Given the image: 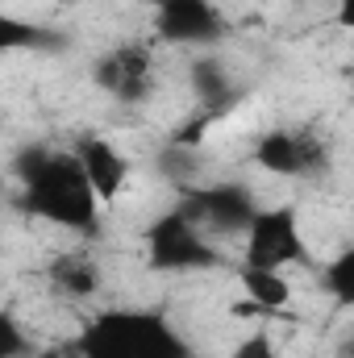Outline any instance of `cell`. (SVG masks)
I'll return each instance as SVG.
<instances>
[{
  "label": "cell",
  "mask_w": 354,
  "mask_h": 358,
  "mask_svg": "<svg viewBox=\"0 0 354 358\" xmlns=\"http://www.w3.org/2000/svg\"><path fill=\"white\" fill-rule=\"evenodd\" d=\"M13 176L21 187V208L34 221H46V225L80 234V238L100 234V208L104 204H100L76 150L25 146L13 159Z\"/></svg>",
  "instance_id": "obj_1"
},
{
  "label": "cell",
  "mask_w": 354,
  "mask_h": 358,
  "mask_svg": "<svg viewBox=\"0 0 354 358\" xmlns=\"http://www.w3.org/2000/svg\"><path fill=\"white\" fill-rule=\"evenodd\" d=\"M84 358H196L163 308H100L76 334Z\"/></svg>",
  "instance_id": "obj_2"
},
{
  "label": "cell",
  "mask_w": 354,
  "mask_h": 358,
  "mask_svg": "<svg viewBox=\"0 0 354 358\" xmlns=\"http://www.w3.org/2000/svg\"><path fill=\"white\" fill-rule=\"evenodd\" d=\"M146 263L159 275H187V271H208L221 263V255L208 246V234L183 213V208H167L146 225Z\"/></svg>",
  "instance_id": "obj_3"
},
{
  "label": "cell",
  "mask_w": 354,
  "mask_h": 358,
  "mask_svg": "<svg viewBox=\"0 0 354 358\" xmlns=\"http://www.w3.org/2000/svg\"><path fill=\"white\" fill-rule=\"evenodd\" d=\"M179 208L208 234V238H238L250 229V221L259 217V200L246 183L238 179H221V183H196L183 187L176 200Z\"/></svg>",
  "instance_id": "obj_4"
},
{
  "label": "cell",
  "mask_w": 354,
  "mask_h": 358,
  "mask_svg": "<svg viewBox=\"0 0 354 358\" xmlns=\"http://www.w3.org/2000/svg\"><path fill=\"white\" fill-rule=\"evenodd\" d=\"M255 163L279 179H321L334 163V150L313 125H275L259 134Z\"/></svg>",
  "instance_id": "obj_5"
},
{
  "label": "cell",
  "mask_w": 354,
  "mask_h": 358,
  "mask_svg": "<svg viewBox=\"0 0 354 358\" xmlns=\"http://www.w3.org/2000/svg\"><path fill=\"white\" fill-rule=\"evenodd\" d=\"M242 267L259 271H283L309 259V242H304V225L300 213L292 204H271L259 208V217L250 221V229L242 234Z\"/></svg>",
  "instance_id": "obj_6"
},
{
  "label": "cell",
  "mask_w": 354,
  "mask_h": 358,
  "mask_svg": "<svg viewBox=\"0 0 354 358\" xmlns=\"http://www.w3.org/2000/svg\"><path fill=\"white\" fill-rule=\"evenodd\" d=\"M92 84L108 100L138 108L159 92V71H155V50L146 42H117L92 63Z\"/></svg>",
  "instance_id": "obj_7"
},
{
  "label": "cell",
  "mask_w": 354,
  "mask_h": 358,
  "mask_svg": "<svg viewBox=\"0 0 354 358\" xmlns=\"http://www.w3.org/2000/svg\"><path fill=\"white\" fill-rule=\"evenodd\" d=\"M225 34L229 21L213 0H155V38L167 46L208 50Z\"/></svg>",
  "instance_id": "obj_8"
},
{
  "label": "cell",
  "mask_w": 354,
  "mask_h": 358,
  "mask_svg": "<svg viewBox=\"0 0 354 358\" xmlns=\"http://www.w3.org/2000/svg\"><path fill=\"white\" fill-rule=\"evenodd\" d=\"M100 263L96 255L76 246V250H59L50 263H46V292L55 300H67V304H84L100 292Z\"/></svg>",
  "instance_id": "obj_9"
},
{
  "label": "cell",
  "mask_w": 354,
  "mask_h": 358,
  "mask_svg": "<svg viewBox=\"0 0 354 358\" xmlns=\"http://www.w3.org/2000/svg\"><path fill=\"white\" fill-rule=\"evenodd\" d=\"M76 155H80V163H84V171H88L100 204H117L121 192H125V183H129V159H125L108 138H80Z\"/></svg>",
  "instance_id": "obj_10"
},
{
  "label": "cell",
  "mask_w": 354,
  "mask_h": 358,
  "mask_svg": "<svg viewBox=\"0 0 354 358\" xmlns=\"http://www.w3.org/2000/svg\"><path fill=\"white\" fill-rule=\"evenodd\" d=\"M187 88L196 96V108L208 113V117H225V113L234 108V100H238V84H234L225 59H217V55H208V50H200V55L192 59V67H187Z\"/></svg>",
  "instance_id": "obj_11"
},
{
  "label": "cell",
  "mask_w": 354,
  "mask_h": 358,
  "mask_svg": "<svg viewBox=\"0 0 354 358\" xmlns=\"http://www.w3.org/2000/svg\"><path fill=\"white\" fill-rule=\"evenodd\" d=\"M242 292L246 304L259 313H279L292 304V283L283 279V271H259V267H242Z\"/></svg>",
  "instance_id": "obj_12"
},
{
  "label": "cell",
  "mask_w": 354,
  "mask_h": 358,
  "mask_svg": "<svg viewBox=\"0 0 354 358\" xmlns=\"http://www.w3.org/2000/svg\"><path fill=\"white\" fill-rule=\"evenodd\" d=\"M317 287H321L338 308H354V242L342 246L325 267L317 271Z\"/></svg>",
  "instance_id": "obj_13"
},
{
  "label": "cell",
  "mask_w": 354,
  "mask_h": 358,
  "mask_svg": "<svg viewBox=\"0 0 354 358\" xmlns=\"http://www.w3.org/2000/svg\"><path fill=\"white\" fill-rule=\"evenodd\" d=\"M50 34L42 25H29V21H17V17H0V46L4 50H21V46H46Z\"/></svg>",
  "instance_id": "obj_14"
},
{
  "label": "cell",
  "mask_w": 354,
  "mask_h": 358,
  "mask_svg": "<svg viewBox=\"0 0 354 358\" xmlns=\"http://www.w3.org/2000/svg\"><path fill=\"white\" fill-rule=\"evenodd\" d=\"M0 358H34V338L21 329L17 313L0 317Z\"/></svg>",
  "instance_id": "obj_15"
},
{
  "label": "cell",
  "mask_w": 354,
  "mask_h": 358,
  "mask_svg": "<svg viewBox=\"0 0 354 358\" xmlns=\"http://www.w3.org/2000/svg\"><path fill=\"white\" fill-rule=\"evenodd\" d=\"M225 358H283V355H279V346H275V338H271L267 329H250L242 342L229 346Z\"/></svg>",
  "instance_id": "obj_16"
},
{
  "label": "cell",
  "mask_w": 354,
  "mask_h": 358,
  "mask_svg": "<svg viewBox=\"0 0 354 358\" xmlns=\"http://www.w3.org/2000/svg\"><path fill=\"white\" fill-rule=\"evenodd\" d=\"M334 21L354 34V0H334Z\"/></svg>",
  "instance_id": "obj_17"
},
{
  "label": "cell",
  "mask_w": 354,
  "mask_h": 358,
  "mask_svg": "<svg viewBox=\"0 0 354 358\" xmlns=\"http://www.w3.org/2000/svg\"><path fill=\"white\" fill-rule=\"evenodd\" d=\"M334 358H354V329L338 338V346H334Z\"/></svg>",
  "instance_id": "obj_18"
},
{
  "label": "cell",
  "mask_w": 354,
  "mask_h": 358,
  "mask_svg": "<svg viewBox=\"0 0 354 358\" xmlns=\"http://www.w3.org/2000/svg\"><path fill=\"white\" fill-rule=\"evenodd\" d=\"M63 358H84V355H80V350H76V346H71V350H67V355H63Z\"/></svg>",
  "instance_id": "obj_19"
},
{
  "label": "cell",
  "mask_w": 354,
  "mask_h": 358,
  "mask_svg": "<svg viewBox=\"0 0 354 358\" xmlns=\"http://www.w3.org/2000/svg\"><path fill=\"white\" fill-rule=\"evenodd\" d=\"M59 4H88V0H59Z\"/></svg>",
  "instance_id": "obj_20"
}]
</instances>
